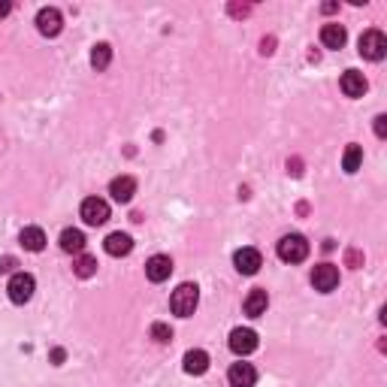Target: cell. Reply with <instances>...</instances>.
Listing matches in <instances>:
<instances>
[{"label":"cell","mask_w":387,"mask_h":387,"mask_svg":"<svg viewBox=\"0 0 387 387\" xmlns=\"http://www.w3.org/2000/svg\"><path fill=\"white\" fill-rule=\"evenodd\" d=\"M197 303H200V287L191 285V282L179 285L170 296V309H172V315H179V318H191Z\"/></svg>","instance_id":"6da1fadb"},{"label":"cell","mask_w":387,"mask_h":387,"mask_svg":"<svg viewBox=\"0 0 387 387\" xmlns=\"http://www.w3.org/2000/svg\"><path fill=\"white\" fill-rule=\"evenodd\" d=\"M278 258L285 263H303L309 258V242L300 233H287L278 240Z\"/></svg>","instance_id":"7a4b0ae2"},{"label":"cell","mask_w":387,"mask_h":387,"mask_svg":"<svg viewBox=\"0 0 387 387\" xmlns=\"http://www.w3.org/2000/svg\"><path fill=\"white\" fill-rule=\"evenodd\" d=\"M6 291H10V300L15 303V306H24V303L34 296L37 282H34V276L30 273H15L10 278V285H6Z\"/></svg>","instance_id":"3957f363"},{"label":"cell","mask_w":387,"mask_h":387,"mask_svg":"<svg viewBox=\"0 0 387 387\" xmlns=\"http://www.w3.org/2000/svg\"><path fill=\"white\" fill-rule=\"evenodd\" d=\"M79 215L85 224H91V227H100L109 221V203L100 200V197H88V200H82V209H79Z\"/></svg>","instance_id":"277c9868"},{"label":"cell","mask_w":387,"mask_h":387,"mask_svg":"<svg viewBox=\"0 0 387 387\" xmlns=\"http://www.w3.org/2000/svg\"><path fill=\"white\" fill-rule=\"evenodd\" d=\"M360 55H363L366 61H381L387 55V37L381 30H366V34L360 37Z\"/></svg>","instance_id":"5b68a950"},{"label":"cell","mask_w":387,"mask_h":387,"mask_svg":"<svg viewBox=\"0 0 387 387\" xmlns=\"http://www.w3.org/2000/svg\"><path fill=\"white\" fill-rule=\"evenodd\" d=\"M312 285H315V291L321 294H330L339 287V269L333 267V263H318L315 269H312Z\"/></svg>","instance_id":"8992f818"},{"label":"cell","mask_w":387,"mask_h":387,"mask_svg":"<svg viewBox=\"0 0 387 387\" xmlns=\"http://www.w3.org/2000/svg\"><path fill=\"white\" fill-rule=\"evenodd\" d=\"M230 351H233L236 357H245V354L258 351V333H254L251 327H236V330L230 333Z\"/></svg>","instance_id":"52a82bcc"},{"label":"cell","mask_w":387,"mask_h":387,"mask_svg":"<svg viewBox=\"0 0 387 387\" xmlns=\"http://www.w3.org/2000/svg\"><path fill=\"white\" fill-rule=\"evenodd\" d=\"M64 28V15L61 10H55V6H43V10L37 12V30L43 37H57Z\"/></svg>","instance_id":"ba28073f"},{"label":"cell","mask_w":387,"mask_h":387,"mask_svg":"<svg viewBox=\"0 0 387 387\" xmlns=\"http://www.w3.org/2000/svg\"><path fill=\"white\" fill-rule=\"evenodd\" d=\"M145 276H148V282H154V285L167 282V278L172 276V260L167 258V254H154V258H148Z\"/></svg>","instance_id":"9c48e42d"},{"label":"cell","mask_w":387,"mask_h":387,"mask_svg":"<svg viewBox=\"0 0 387 387\" xmlns=\"http://www.w3.org/2000/svg\"><path fill=\"white\" fill-rule=\"evenodd\" d=\"M233 263H236V269H240L242 276H254L263 267V258H260L258 249H240L233 254Z\"/></svg>","instance_id":"30bf717a"},{"label":"cell","mask_w":387,"mask_h":387,"mask_svg":"<svg viewBox=\"0 0 387 387\" xmlns=\"http://www.w3.org/2000/svg\"><path fill=\"white\" fill-rule=\"evenodd\" d=\"M339 88H342V94L345 97H363L366 94V76L363 73H357V70H345L342 73V79H339Z\"/></svg>","instance_id":"8fae6325"},{"label":"cell","mask_w":387,"mask_h":387,"mask_svg":"<svg viewBox=\"0 0 387 387\" xmlns=\"http://www.w3.org/2000/svg\"><path fill=\"white\" fill-rule=\"evenodd\" d=\"M227 381L230 387H254V381H258V369H254L251 363H233L227 372Z\"/></svg>","instance_id":"7c38bea8"},{"label":"cell","mask_w":387,"mask_h":387,"mask_svg":"<svg viewBox=\"0 0 387 387\" xmlns=\"http://www.w3.org/2000/svg\"><path fill=\"white\" fill-rule=\"evenodd\" d=\"M109 194H112V200H118V203H130V200H134V194H136V179L134 176L112 179V182H109Z\"/></svg>","instance_id":"4fadbf2b"},{"label":"cell","mask_w":387,"mask_h":387,"mask_svg":"<svg viewBox=\"0 0 387 387\" xmlns=\"http://www.w3.org/2000/svg\"><path fill=\"white\" fill-rule=\"evenodd\" d=\"M103 249L109 258H127L130 251H134V240H130L127 233H109L103 242Z\"/></svg>","instance_id":"5bb4252c"},{"label":"cell","mask_w":387,"mask_h":387,"mask_svg":"<svg viewBox=\"0 0 387 387\" xmlns=\"http://www.w3.org/2000/svg\"><path fill=\"white\" fill-rule=\"evenodd\" d=\"M267 306H269V296L263 287H254V291L245 296V315L249 318H260V315H267Z\"/></svg>","instance_id":"9a60e30c"},{"label":"cell","mask_w":387,"mask_h":387,"mask_svg":"<svg viewBox=\"0 0 387 387\" xmlns=\"http://www.w3.org/2000/svg\"><path fill=\"white\" fill-rule=\"evenodd\" d=\"M209 369V354L203 348H191L185 354V372L188 375H203Z\"/></svg>","instance_id":"2e32d148"},{"label":"cell","mask_w":387,"mask_h":387,"mask_svg":"<svg viewBox=\"0 0 387 387\" xmlns=\"http://www.w3.org/2000/svg\"><path fill=\"white\" fill-rule=\"evenodd\" d=\"M321 43L327 48H342L348 43V34H345L342 24H324V28H321Z\"/></svg>","instance_id":"e0dca14e"},{"label":"cell","mask_w":387,"mask_h":387,"mask_svg":"<svg viewBox=\"0 0 387 387\" xmlns=\"http://www.w3.org/2000/svg\"><path fill=\"white\" fill-rule=\"evenodd\" d=\"M61 249L67 254H82V251H85V233L76 230V227H67L61 233Z\"/></svg>","instance_id":"ac0fdd59"},{"label":"cell","mask_w":387,"mask_h":387,"mask_svg":"<svg viewBox=\"0 0 387 387\" xmlns=\"http://www.w3.org/2000/svg\"><path fill=\"white\" fill-rule=\"evenodd\" d=\"M19 240L24 245V251H43L46 249V233L39 227H24Z\"/></svg>","instance_id":"d6986e66"},{"label":"cell","mask_w":387,"mask_h":387,"mask_svg":"<svg viewBox=\"0 0 387 387\" xmlns=\"http://www.w3.org/2000/svg\"><path fill=\"white\" fill-rule=\"evenodd\" d=\"M360 163H363V148H360V145H348V148H345L342 170H345V172H357Z\"/></svg>","instance_id":"ffe728a7"},{"label":"cell","mask_w":387,"mask_h":387,"mask_svg":"<svg viewBox=\"0 0 387 387\" xmlns=\"http://www.w3.org/2000/svg\"><path fill=\"white\" fill-rule=\"evenodd\" d=\"M73 273H76L79 278H91L97 273V258H91V254H79L76 263H73Z\"/></svg>","instance_id":"44dd1931"},{"label":"cell","mask_w":387,"mask_h":387,"mask_svg":"<svg viewBox=\"0 0 387 387\" xmlns=\"http://www.w3.org/2000/svg\"><path fill=\"white\" fill-rule=\"evenodd\" d=\"M109 61H112V48L106 43H97L91 48V67L94 70H106V67H109Z\"/></svg>","instance_id":"7402d4cb"},{"label":"cell","mask_w":387,"mask_h":387,"mask_svg":"<svg viewBox=\"0 0 387 387\" xmlns=\"http://www.w3.org/2000/svg\"><path fill=\"white\" fill-rule=\"evenodd\" d=\"M152 339L161 342V345H167L172 339V330H170L167 324H161V321H158V324H152Z\"/></svg>","instance_id":"603a6c76"},{"label":"cell","mask_w":387,"mask_h":387,"mask_svg":"<svg viewBox=\"0 0 387 387\" xmlns=\"http://www.w3.org/2000/svg\"><path fill=\"white\" fill-rule=\"evenodd\" d=\"M15 267H19V260H15L12 254H6V258H0V273H12Z\"/></svg>","instance_id":"cb8c5ba5"},{"label":"cell","mask_w":387,"mask_h":387,"mask_svg":"<svg viewBox=\"0 0 387 387\" xmlns=\"http://www.w3.org/2000/svg\"><path fill=\"white\" fill-rule=\"evenodd\" d=\"M375 136L378 139L387 136V115H378V118H375Z\"/></svg>","instance_id":"d4e9b609"},{"label":"cell","mask_w":387,"mask_h":387,"mask_svg":"<svg viewBox=\"0 0 387 387\" xmlns=\"http://www.w3.org/2000/svg\"><path fill=\"white\" fill-rule=\"evenodd\" d=\"M249 12H251L249 3H242V6L240 3H230V15H249Z\"/></svg>","instance_id":"484cf974"},{"label":"cell","mask_w":387,"mask_h":387,"mask_svg":"<svg viewBox=\"0 0 387 387\" xmlns=\"http://www.w3.org/2000/svg\"><path fill=\"white\" fill-rule=\"evenodd\" d=\"M10 12H12V3L10 0H0V19H6Z\"/></svg>","instance_id":"4316f807"},{"label":"cell","mask_w":387,"mask_h":387,"mask_svg":"<svg viewBox=\"0 0 387 387\" xmlns=\"http://www.w3.org/2000/svg\"><path fill=\"white\" fill-rule=\"evenodd\" d=\"M273 46H276V39H263V43H260V52H263V55H273Z\"/></svg>","instance_id":"83f0119b"},{"label":"cell","mask_w":387,"mask_h":387,"mask_svg":"<svg viewBox=\"0 0 387 387\" xmlns=\"http://www.w3.org/2000/svg\"><path fill=\"white\" fill-rule=\"evenodd\" d=\"M348 263H351V267H357V263H360V254L351 251V254H348Z\"/></svg>","instance_id":"f1b7e54d"},{"label":"cell","mask_w":387,"mask_h":387,"mask_svg":"<svg viewBox=\"0 0 387 387\" xmlns=\"http://www.w3.org/2000/svg\"><path fill=\"white\" fill-rule=\"evenodd\" d=\"M52 360H55V363H61V360H64V351L55 348V351H52Z\"/></svg>","instance_id":"f546056e"}]
</instances>
